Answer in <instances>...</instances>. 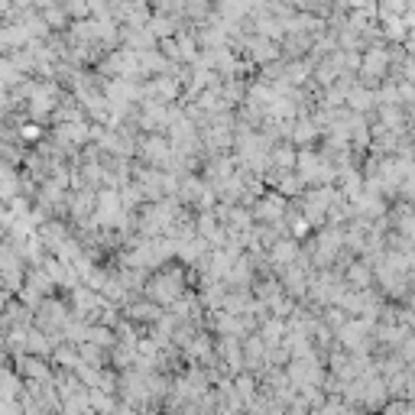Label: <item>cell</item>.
Listing matches in <instances>:
<instances>
[{
	"mask_svg": "<svg viewBox=\"0 0 415 415\" xmlns=\"http://www.w3.org/2000/svg\"><path fill=\"white\" fill-rule=\"evenodd\" d=\"M146 296L159 302V305H176L178 298H182V272L178 270H162L156 272L150 286H146Z\"/></svg>",
	"mask_w": 415,
	"mask_h": 415,
	"instance_id": "1",
	"label": "cell"
},
{
	"mask_svg": "<svg viewBox=\"0 0 415 415\" xmlns=\"http://www.w3.org/2000/svg\"><path fill=\"white\" fill-rule=\"evenodd\" d=\"M367 331H370V322H348V324H341V328H338L341 348L350 350V354H364V350L370 348Z\"/></svg>",
	"mask_w": 415,
	"mask_h": 415,
	"instance_id": "2",
	"label": "cell"
},
{
	"mask_svg": "<svg viewBox=\"0 0 415 415\" xmlns=\"http://www.w3.org/2000/svg\"><path fill=\"white\" fill-rule=\"evenodd\" d=\"M386 72H390V52H383V49H370V52H367L364 65H360L364 81H380Z\"/></svg>",
	"mask_w": 415,
	"mask_h": 415,
	"instance_id": "3",
	"label": "cell"
},
{
	"mask_svg": "<svg viewBox=\"0 0 415 415\" xmlns=\"http://www.w3.org/2000/svg\"><path fill=\"white\" fill-rule=\"evenodd\" d=\"M55 140H59L62 146H68V150H78V146L88 140V124H78V120L59 124V127H55Z\"/></svg>",
	"mask_w": 415,
	"mask_h": 415,
	"instance_id": "4",
	"label": "cell"
},
{
	"mask_svg": "<svg viewBox=\"0 0 415 415\" xmlns=\"http://www.w3.org/2000/svg\"><path fill=\"white\" fill-rule=\"evenodd\" d=\"M256 218L266 220V224H282V218H286L282 195H266L263 202H256Z\"/></svg>",
	"mask_w": 415,
	"mask_h": 415,
	"instance_id": "5",
	"label": "cell"
},
{
	"mask_svg": "<svg viewBox=\"0 0 415 415\" xmlns=\"http://www.w3.org/2000/svg\"><path fill=\"white\" fill-rule=\"evenodd\" d=\"M39 324L43 331H52V328H65L68 324V315H65V305L62 302H43V315H39Z\"/></svg>",
	"mask_w": 415,
	"mask_h": 415,
	"instance_id": "6",
	"label": "cell"
},
{
	"mask_svg": "<svg viewBox=\"0 0 415 415\" xmlns=\"http://www.w3.org/2000/svg\"><path fill=\"white\" fill-rule=\"evenodd\" d=\"M143 156L153 162V166H166V162H169V156H176V146H169L166 140H156V136H150V140L143 143Z\"/></svg>",
	"mask_w": 415,
	"mask_h": 415,
	"instance_id": "7",
	"label": "cell"
},
{
	"mask_svg": "<svg viewBox=\"0 0 415 415\" xmlns=\"http://www.w3.org/2000/svg\"><path fill=\"white\" fill-rule=\"evenodd\" d=\"M130 318H133V322H159L162 318V312H159V302H153V298H150V302H136V305H130Z\"/></svg>",
	"mask_w": 415,
	"mask_h": 415,
	"instance_id": "8",
	"label": "cell"
},
{
	"mask_svg": "<svg viewBox=\"0 0 415 415\" xmlns=\"http://www.w3.org/2000/svg\"><path fill=\"white\" fill-rule=\"evenodd\" d=\"M246 49H250V55H253L256 62H272L276 59V46L263 36V39H246Z\"/></svg>",
	"mask_w": 415,
	"mask_h": 415,
	"instance_id": "9",
	"label": "cell"
},
{
	"mask_svg": "<svg viewBox=\"0 0 415 415\" xmlns=\"http://www.w3.org/2000/svg\"><path fill=\"white\" fill-rule=\"evenodd\" d=\"M23 373L26 376H33V380H52L49 367H46L39 357H23Z\"/></svg>",
	"mask_w": 415,
	"mask_h": 415,
	"instance_id": "10",
	"label": "cell"
},
{
	"mask_svg": "<svg viewBox=\"0 0 415 415\" xmlns=\"http://www.w3.org/2000/svg\"><path fill=\"white\" fill-rule=\"evenodd\" d=\"M315 136H318V124H315V120H298L292 140H296V143H308V140H315Z\"/></svg>",
	"mask_w": 415,
	"mask_h": 415,
	"instance_id": "11",
	"label": "cell"
},
{
	"mask_svg": "<svg viewBox=\"0 0 415 415\" xmlns=\"http://www.w3.org/2000/svg\"><path fill=\"white\" fill-rule=\"evenodd\" d=\"M348 279L354 282V289H367L370 286V270H367L364 263H354V266L348 270Z\"/></svg>",
	"mask_w": 415,
	"mask_h": 415,
	"instance_id": "12",
	"label": "cell"
},
{
	"mask_svg": "<svg viewBox=\"0 0 415 415\" xmlns=\"http://www.w3.org/2000/svg\"><path fill=\"white\" fill-rule=\"evenodd\" d=\"M350 104H354V110H367L373 104V94L364 91V88H354L350 91Z\"/></svg>",
	"mask_w": 415,
	"mask_h": 415,
	"instance_id": "13",
	"label": "cell"
},
{
	"mask_svg": "<svg viewBox=\"0 0 415 415\" xmlns=\"http://www.w3.org/2000/svg\"><path fill=\"white\" fill-rule=\"evenodd\" d=\"M208 10H211V4H208V0H188V7H185V13L188 17H208Z\"/></svg>",
	"mask_w": 415,
	"mask_h": 415,
	"instance_id": "14",
	"label": "cell"
},
{
	"mask_svg": "<svg viewBox=\"0 0 415 415\" xmlns=\"http://www.w3.org/2000/svg\"><path fill=\"white\" fill-rule=\"evenodd\" d=\"M256 415H286L279 406H256Z\"/></svg>",
	"mask_w": 415,
	"mask_h": 415,
	"instance_id": "15",
	"label": "cell"
},
{
	"mask_svg": "<svg viewBox=\"0 0 415 415\" xmlns=\"http://www.w3.org/2000/svg\"><path fill=\"white\" fill-rule=\"evenodd\" d=\"M36 136H39V127H36V124L23 127V140H36Z\"/></svg>",
	"mask_w": 415,
	"mask_h": 415,
	"instance_id": "16",
	"label": "cell"
},
{
	"mask_svg": "<svg viewBox=\"0 0 415 415\" xmlns=\"http://www.w3.org/2000/svg\"><path fill=\"white\" fill-rule=\"evenodd\" d=\"M220 415H234V412H230V409H220Z\"/></svg>",
	"mask_w": 415,
	"mask_h": 415,
	"instance_id": "17",
	"label": "cell"
},
{
	"mask_svg": "<svg viewBox=\"0 0 415 415\" xmlns=\"http://www.w3.org/2000/svg\"><path fill=\"white\" fill-rule=\"evenodd\" d=\"M412 305H415V298H412Z\"/></svg>",
	"mask_w": 415,
	"mask_h": 415,
	"instance_id": "18",
	"label": "cell"
}]
</instances>
